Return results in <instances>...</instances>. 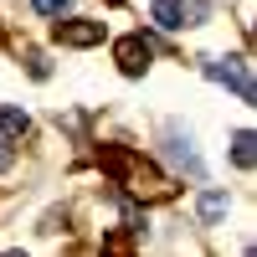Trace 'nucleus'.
<instances>
[{
    "label": "nucleus",
    "instance_id": "obj_1",
    "mask_svg": "<svg viewBox=\"0 0 257 257\" xmlns=\"http://www.w3.org/2000/svg\"><path fill=\"white\" fill-rule=\"evenodd\" d=\"M98 165L108 170V175L123 185V190H134V196H149V201H165V196H175V185H170L160 170H149L134 149H118V144H103L98 149Z\"/></svg>",
    "mask_w": 257,
    "mask_h": 257
},
{
    "label": "nucleus",
    "instance_id": "obj_2",
    "mask_svg": "<svg viewBox=\"0 0 257 257\" xmlns=\"http://www.w3.org/2000/svg\"><path fill=\"white\" fill-rule=\"evenodd\" d=\"M206 77H211V82H221V88H231L242 103H252V98H257V88H252V72H247V62H242V57L206 62Z\"/></svg>",
    "mask_w": 257,
    "mask_h": 257
},
{
    "label": "nucleus",
    "instance_id": "obj_5",
    "mask_svg": "<svg viewBox=\"0 0 257 257\" xmlns=\"http://www.w3.org/2000/svg\"><path fill=\"white\" fill-rule=\"evenodd\" d=\"M226 206H231V196H226V190H216V185H211V190H201V196H196V216H201V226H216V221L226 216Z\"/></svg>",
    "mask_w": 257,
    "mask_h": 257
},
{
    "label": "nucleus",
    "instance_id": "obj_7",
    "mask_svg": "<svg viewBox=\"0 0 257 257\" xmlns=\"http://www.w3.org/2000/svg\"><path fill=\"white\" fill-rule=\"evenodd\" d=\"M257 134H252V128H237V134H231V165H237V170H252L257 165Z\"/></svg>",
    "mask_w": 257,
    "mask_h": 257
},
{
    "label": "nucleus",
    "instance_id": "obj_9",
    "mask_svg": "<svg viewBox=\"0 0 257 257\" xmlns=\"http://www.w3.org/2000/svg\"><path fill=\"white\" fill-rule=\"evenodd\" d=\"M26 128H31V118L21 108H0V134H6V139H21Z\"/></svg>",
    "mask_w": 257,
    "mask_h": 257
},
{
    "label": "nucleus",
    "instance_id": "obj_12",
    "mask_svg": "<svg viewBox=\"0 0 257 257\" xmlns=\"http://www.w3.org/2000/svg\"><path fill=\"white\" fill-rule=\"evenodd\" d=\"M11 165H16V149H11L6 139H0V170H11Z\"/></svg>",
    "mask_w": 257,
    "mask_h": 257
},
{
    "label": "nucleus",
    "instance_id": "obj_11",
    "mask_svg": "<svg viewBox=\"0 0 257 257\" xmlns=\"http://www.w3.org/2000/svg\"><path fill=\"white\" fill-rule=\"evenodd\" d=\"M26 62H31V77H47V72H52V67H47V57H41V52H31Z\"/></svg>",
    "mask_w": 257,
    "mask_h": 257
},
{
    "label": "nucleus",
    "instance_id": "obj_6",
    "mask_svg": "<svg viewBox=\"0 0 257 257\" xmlns=\"http://www.w3.org/2000/svg\"><path fill=\"white\" fill-rule=\"evenodd\" d=\"M165 144H170V160H175V165H185L190 175H201V155L190 149V134H180V128H170V134H165Z\"/></svg>",
    "mask_w": 257,
    "mask_h": 257
},
{
    "label": "nucleus",
    "instance_id": "obj_8",
    "mask_svg": "<svg viewBox=\"0 0 257 257\" xmlns=\"http://www.w3.org/2000/svg\"><path fill=\"white\" fill-rule=\"evenodd\" d=\"M149 21H155L160 31H180V26H185V16H180V0H155V16H149Z\"/></svg>",
    "mask_w": 257,
    "mask_h": 257
},
{
    "label": "nucleus",
    "instance_id": "obj_4",
    "mask_svg": "<svg viewBox=\"0 0 257 257\" xmlns=\"http://www.w3.org/2000/svg\"><path fill=\"white\" fill-rule=\"evenodd\" d=\"M52 36L62 47H98L103 41V21H57Z\"/></svg>",
    "mask_w": 257,
    "mask_h": 257
},
{
    "label": "nucleus",
    "instance_id": "obj_3",
    "mask_svg": "<svg viewBox=\"0 0 257 257\" xmlns=\"http://www.w3.org/2000/svg\"><path fill=\"white\" fill-rule=\"evenodd\" d=\"M113 57H118V72H123V77H144L155 47H149V36H123L118 47H113Z\"/></svg>",
    "mask_w": 257,
    "mask_h": 257
},
{
    "label": "nucleus",
    "instance_id": "obj_10",
    "mask_svg": "<svg viewBox=\"0 0 257 257\" xmlns=\"http://www.w3.org/2000/svg\"><path fill=\"white\" fill-rule=\"evenodd\" d=\"M31 6H36L41 16H62V11H67V0H31Z\"/></svg>",
    "mask_w": 257,
    "mask_h": 257
}]
</instances>
